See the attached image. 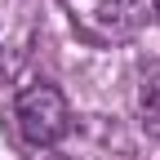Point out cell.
I'll use <instances>...</instances> for the list:
<instances>
[{"mask_svg": "<svg viewBox=\"0 0 160 160\" xmlns=\"http://www.w3.org/2000/svg\"><path fill=\"white\" fill-rule=\"evenodd\" d=\"M71 125V102L53 80H27L13 93V129L27 147L53 151Z\"/></svg>", "mask_w": 160, "mask_h": 160, "instance_id": "obj_1", "label": "cell"}, {"mask_svg": "<svg viewBox=\"0 0 160 160\" xmlns=\"http://www.w3.org/2000/svg\"><path fill=\"white\" fill-rule=\"evenodd\" d=\"M67 13L89 45H125L156 22V0H76Z\"/></svg>", "mask_w": 160, "mask_h": 160, "instance_id": "obj_2", "label": "cell"}, {"mask_svg": "<svg viewBox=\"0 0 160 160\" xmlns=\"http://www.w3.org/2000/svg\"><path fill=\"white\" fill-rule=\"evenodd\" d=\"M40 160H138L133 138L116 116H71L62 142L53 151H40Z\"/></svg>", "mask_w": 160, "mask_h": 160, "instance_id": "obj_3", "label": "cell"}, {"mask_svg": "<svg viewBox=\"0 0 160 160\" xmlns=\"http://www.w3.org/2000/svg\"><path fill=\"white\" fill-rule=\"evenodd\" d=\"M31 45H36V9H31V0H0V67L13 71L18 62H27Z\"/></svg>", "mask_w": 160, "mask_h": 160, "instance_id": "obj_4", "label": "cell"}, {"mask_svg": "<svg viewBox=\"0 0 160 160\" xmlns=\"http://www.w3.org/2000/svg\"><path fill=\"white\" fill-rule=\"evenodd\" d=\"M138 120L160 142V62H151L142 71V85H138Z\"/></svg>", "mask_w": 160, "mask_h": 160, "instance_id": "obj_5", "label": "cell"}, {"mask_svg": "<svg viewBox=\"0 0 160 160\" xmlns=\"http://www.w3.org/2000/svg\"><path fill=\"white\" fill-rule=\"evenodd\" d=\"M156 18H160V0H156Z\"/></svg>", "mask_w": 160, "mask_h": 160, "instance_id": "obj_6", "label": "cell"}, {"mask_svg": "<svg viewBox=\"0 0 160 160\" xmlns=\"http://www.w3.org/2000/svg\"><path fill=\"white\" fill-rule=\"evenodd\" d=\"M62 5H76V0H62Z\"/></svg>", "mask_w": 160, "mask_h": 160, "instance_id": "obj_7", "label": "cell"}]
</instances>
